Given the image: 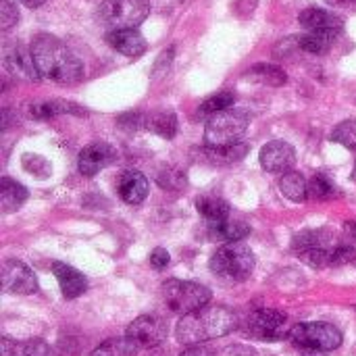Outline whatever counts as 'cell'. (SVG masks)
Segmentation results:
<instances>
[{"label": "cell", "instance_id": "6da1fadb", "mask_svg": "<svg viewBox=\"0 0 356 356\" xmlns=\"http://www.w3.org/2000/svg\"><path fill=\"white\" fill-rule=\"evenodd\" d=\"M31 54L35 60V67L42 77L60 83L71 86L77 83L83 77V65L81 60L54 35L40 33L31 42Z\"/></svg>", "mask_w": 356, "mask_h": 356}, {"label": "cell", "instance_id": "7a4b0ae2", "mask_svg": "<svg viewBox=\"0 0 356 356\" xmlns=\"http://www.w3.org/2000/svg\"><path fill=\"white\" fill-rule=\"evenodd\" d=\"M238 315L227 307H204L179 319L175 327L177 342L186 346L204 344L209 340L223 338L238 330Z\"/></svg>", "mask_w": 356, "mask_h": 356}, {"label": "cell", "instance_id": "3957f363", "mask_svg": "<svg viewBox=\"0 0 356 356\" xmlns=\"http://www.w3.org/2000/svg\"><path fill=\"white\" fill-rule=\"evenodd\" d=\"M254 254L248 246L236 242L225 244L211 257V271L227 282H244L254 271Z\"/></svg>", "mask_w": 356, "mask_h": 356}, {"label": "cell", "instance_id": "277c9868", "mask_svg": "<svg viewBox=\"0 0 356 356\" xmlns=\"http://www.w3.org/2000/svg\"><path fill=\"white\" fill-rule=\"evenodd\" d=\"M161 292H163V300H165L167 309L181 317L196 313V311L209 307V302H211V290L196 282L171 280V282H165Z\"/></svg>", "mask_w": 356, "mask_h": 356}, {"label": "cell", "instance_id": "5b68a950", "mask_svg": "<svg viewBox=\"0 0 356 356\" xmlns=\"http://www.w3.org/2000/svg\"><path fill=\"white\" fill-rule=\"evenodd\" d=\"M248 123H250V117L244 111L229 108V111L217 113L207 121L204 142L209 148H221V146L238 144L240 138L246 134Z\"/></svg>", "mask_w": 356, "mask_h": 356}, {"label": "cell", "instance_id": "8992f818", "mask_svg": "<svg viewBox=\"0 0 356 356\" xmlns=\"http://www.w3.org/2000/svg\"><path fill=\"white\" fill-rule=\"evenodd\" d=\"M150 13L148 0H104L98 6V21L111 31L136 29Z\"/></svg>", "mask_w": 356, "mask_h": 356}, {"label": "cell", "instance_id": "52a82bcc", "mask_svg": "<svg viewBox=\"0 0 356 356\" xmlns=\"http://www.w3.org/2000/svg\"><path fill=\"white\" fill-rule=\"evenodd\" d=\"M288 340L300 348V350H311V353H330L340 348L342 344V334L336 325L332 323H298L290 330Z\"/></svg>", "mask_w": 356, "mask_h": 356}, {"label": "cell", "instance_id": "ba28073f", "mask_svg": "<svg viewBox=\"0 0 356 356\" xmlns=\"http://www.w3.org/2000/svg\"><path fill=\"white\" fill-rule=\"evenodd\" d=\"M286 327H288V317L275 309H259L250 313L244 321V334L261 342H275L286 338L290 334Z\"/></svg>", "mask_w": 356, "mask_h": 356}, {"label": "cell", "instance_id": "9c48e42d", "mask_svg": "<svg viewBox=\"0 0 356 356\" xmlns=\"http://www.w3.org/2000/svg\"><path fill=\"white\" fill-rule=\"evenodd\" d=\"M125 336L140 348H156L167 340V323L156 315H142L127 325Z\"/></svg>", "mask_w": 356, "mask_h": 356}, {"label": "cell", "instance_id": "30bf717a", "mask_svg": "<svg viewBox=\"0 0 356 356\" xmlns=\"http://www.w3.org/2000/svg\"><path fill=\"white\" fill-rule=\"evenodd\" d=\"M2 288L4 292L27 296L38 290V280L25 263L17 259H8L2 265Z\"/></svg>", "mask_w": 356, "mask_h": 356}, {"label": "cell", "instance_id": "8fae6325", "mask_svg": "<svg viewBox=\"0 0 356 356\" xmlns=\"http://www.w3.org/2000/svg\"><path fill=\"white\" fill-rule=\"evenodd\" d=\"M4 69L13 75V77H19V79H25V81H38L42 75L35 67V60H33V54L31 50H27L25 46L21 44H10L6 46L4 50Z\"/></svg>", "mask_w": 356, "mask_h": 356}, {"label": "cell", "instance_id": "7c38bea8", "mask_svg": "<svg viewBox=\"0 0 356 356\" xmlns=\"http://www.w3.org/2000/svg\"><path fill=\"white\" fill-rule=\"evenodd\" d=\"M259 161L267 173H288L296 163V152L292 144L284 140H273L263 146Z\"/></svg>", "mask_w": 356, "mask_h": 356}, {"label": "cell", "instance_id": "4fadbf2b", "mask_svg": "<svg viewBox=\"0 0 356 356\" xmlns=\"http://www.w3.org/2000/svg\"><path fill=\"white\" fill-rule=\"evenodd\" d=\"M117 156V150L106 144V142H94L90 146H86L79 156H77V167L79 173L86 177H94L98 175L104 167H108Z\"/></svg>", "mask_w": 356, "mask_h": 356}, {"label": "cell", "instance_id": "5bb4252c", "mask_svg": "<svg viewBox=\"0 0 356 356\" xmlns=\"http://www.w3.org/2000/svg\"><path fill=\"white\" fill-rule=\"evenodd\" d=\"M106 42L121 54L129 56V58H138L146 52L148 44L144 40V35L138 29H117V31H108Z\"/></svg>", "mask_w": 356, "mask_h": 356}, {"label": "cell", "instance_id": "9a60e30c", "mask_svg": "<svg viewBox=\"0 0 356 356\" xmlns=\"http://www.w3.org/2000/svg\"><path fill=\"white\" fill-rule=\"evenodd\" d=\"M52 273L56 275L60 292L67 300H75L88 290V280L83 277V273L65 263H52Z\"/></svg>", "mask_w": 356, "mask_h": 356}, {"label": "cell", "instance_id": "2e32d148", "mask_svg": "<svg viewBox=\"0 0 356 356\" xmlns=\"http://www.w3.org/2000/svg\"><path fill=\"white\" fill-rule=\"evenodd\" d=\"M117 192L125 204H140L148 196V179L140 171H125L117 181Z\"/></svg>", "mask_w": 356, "mask_h": 356}, {"label": "cell", "instance_id": "e0dca14e", "mask_svg": "<svg viewBox=\"0 0 356 356\" xmlns=\"http://www.w3.org/2000/svg\"><path fill=\"white\" fill-rule=\"evenodd\" d=\"M300 25L309 31H336L340 33L342 31V19L325 8H317V6H311V8H305L298 17Z\"/></svg>", "mask_w": 356, "mask_h": 356}, {"label": "cell", "instance_id": "ac0fdd59", "mask_svg": "<svg viewBox=\"0 0 356 356\" xmlns=\"http://www.w3.org/2000/svg\"><path fill=\"white\" fill-rule=\"evenodd\" d=\"M250 234V225L238 219H223L217 223L209 225V238L215 242H227V244H236L240 240H244Z\"/></svg>", "mask_w": 356, "mask_h": 356}, {"label": "cell", "instance_id": "d6986e66", "mask_svg": "<svg viewBox=\"0 0 356 356\" xmlns=\"http://www.w3.org/2000/svg\"><path fill=\"white\" fill-rule=\"evenodd\" d=\"M88 111L69 100H44L29 104V115L33 119H50L56 115H86Z\"/></svg>", "mask_w": 356, "mask_h": 356}, {"label": "cell", "instance_id": "ffe728a7", "mask_svg": "<svg viewBox=\"0 0 356 356\" xmlns=\"http://www.w3.org/2000/svg\"><path fill=\"white\" fill-rule=\"evenodd\" d=\"M27 200V190L13 181L10 177H2L0 181V213L2 215H8V213H15L19 211Z\"/></svg>", "mask_w": 356, "mask_h": 356}, {"label": "cell", "instance_id": "44dd1931", "mask_svg": "<svg viewBox=\"0 0 356 356\" xmlns=\"http://www.w3.org/2000/svg\"><path fill=\"white\" fill-rule=\"evenodd\" d=\"M0 356H48V344L44 340L15 342L8 338L0 340Z\"/></svg>", "mask_w": 356, "mask_h": 356}, {"label": "cell", "instance_id": "7402d4cb", "mask_svg": "<svg viewBox=\"0 0 356 356\" xmlns=\"http://www.w3.org/2000/svg\"><path fill=\"white\" fill-rule=\"evenodd\" d=\"M144 127L150 129L152 134L161 136V138L171 140L177 134V117L173 111H154V113L146 115Z\"/></svg>", "mask_w": 356, "mask_h": 356}, {"label": "cell", "instance_id": "603a6c76", "mask_svg": "<svg viewBox=\"0 0 356 356\" xmlns=\"http://www.w3.org/2000/svg\"><path fill=\"white\" fill-rule=\"evenodd\" d=\"M196 211L209 223H217V221H223L229 217V204L221 196H211V194L196 198Z\"/></svg>", "mask_w": 356, "mask_h": 356}, {"label": "cell", "instance_id": "cb8c5ba5", "mask_svg": "<svg viewBox=\"0 0 356 356\" xmlns=\"http://www.w3.org/2000/svg\"><path fill=\"white\" fill-rule=\"evenodd\" d=\"M280 190L292 202H305L309 198V181L305 179V175H300L296 171H288L282 175Z\"/></svg>", "mask_w": 356, "mask_h": 356}, {"label": "cell", "instance_id": "d4e9b609", "mask_svg": "<svg viewBox=\"0 0 356 356\" xmlns=\"http://www.w3.org/2000/svg\"><path fill=\"white\" fill-rule=\"evenodd\" d=\"M336 38H338L336 31H309L298 38V48L311 54H325L336 42Z\"/></svg>", "mask_w": 356, "mask_h": 356}, {"label": "cell", "instance_id": "484cf974", "mask_svg": "<svg viewBox=\"0 0 356 356\" xmlns=\"http://www.w3.org/2000/svg\"><path fill=\"white\" fill-rule=\"evenodd\" d=\"M138 350L140 346L127 336H123V338H113V340L102 342L98 348L90 353V356H136Z\"/></svg>", "mask_w": 356, "mask_h": 356}, {"label": "cell", "instance_id": "4316f807", "mask_svg": "<svg viewBox=\"0 0 356 356\" xmlns=\"http://www.w3.org/2000/svg\"><path fill=\"white\" fill-rule=\"evenodd\" d=\"M246 154H248V144H242V142L232 144V146H221V148H209L207 150V156L217 165H234V163L242 161Z\"/></svg>", "mask_w": 356, "mask_h": 356}, {"label": "cell", "instance_id": "83f0119b", "mask_svg": "<svg viewBox=\"0 0 356 356\" xmlns=\"http://www.w3.org/2000/svg\"><path fill=\"white\" fill-rule=\"evenodd\" d=\"M234 100H236L234 92H227V90L217 92V94L209 96V98L200 104L198 115H202V117H209V119H211V117H213V115H217V113L229 111V108L234 106Z\"/></svg>", "mask_w": 356, "mask_h": 356}, {"label": "cell", "instance_id": "f1b7e54d", "mask_svg": "<svg viewBox=\"0 0 356 356\" xmlns=\"http://www.w3.org/2000/svg\"><path fill=\"white\" fill-rule=\"evenodd\" d=\"M321 246H327V238L323 232H302L292 240V250L302 257H307L309 252H313Z\"/></svg>", "mask_w": 356, "mask_h": 356}, {"label": "cell", "instance_id": "f546056e", "mask_svg": "<svg viewBox=\"0 0 356 356\" xmlns=\"http://www.w3.org/2000/svg\"><path fill=\"white\" fill-rule=\"evenodd\" d=\"M250 77H254L257 81L261 83H267V86H284L288 81V75L284 73V69L275 67V65H254L250 71H248Z\"/></svg>", "mask_w": 356, "mask_h": 356}, {"label": "cell", "instance_id": "4dcf8cb0", "mask_svg": "<svg viewBox=\"0 0 356 356\" xmlns=\"http://www.w3.org/2000/svg\"><path fill=\"white\" fill-rule=\"evenodd\" d=\"M332 142L342 144L348 150H356V119H346L338 123L332 131Z\"/></svg>", "mask_w": 356, "mask_h": 356}, {"label": "cell", "instance_id": "1f68e13d", "mask_svg": "<svg viewBox=\"0 0 356 356\" xmlns=\"http://www.w3.org/2000/svg\"><path fill=\"white\" fill-rule=\"evenodd\" d=\"M334 194V186L332 181L325 177V175H315L311 181H309V198L313 200H327L330 196Z\"/></svg>", "mask_w": 356, "mask_h": 356}, {"label": "cell", "instance_id": "d6a6232c", "mask_svg": "<svg viewBox=\"0 0 356 356\" xmlns=\"http://www.w3.org/2000/svg\"><path fill=\"white\" fill-rule=\"evenodd\" d=\"M23 167L27 173L35 175V177H48L50 175V163L44 161L38 154H25L23 156Z\"/></svg>", "mask_w": 356, "mask_h": 356}, {"label": "cell", "instance_id": "836d02e7", "mask_svg": "<svg viewBox=\"0 0 356 356\" xmlns=\"http://www.w3.org/2000/svg\"><path fill=\"white\" fill-rule=\"evenodd\" d=\"M19 21V10L13 0H2L0 4V29L6 31Z\"/></svg>", "mask_w": 356, "mask_h": 356}, {"label": "cell", "instance_id": "e575fe53", "mask_svg": "<svg viewBox=\"0 0 356 356\" xmlns=\"http://www.w3.org/2000/svg\"><path fill=\"white\" fill-rule=\"evenodd\" d=\"M159 181L163 188H171V190H179L186 186V175L175 171V169H167L165 175H159Z\"/></svg>", "mask_w": 356, "mask_h": 356}, {"label": "cell", "instance_id": "d590c367", "mask_svg": "<svg viewBox=\"0 0 356 356\" xmlns=\"http://www.w3.org/2000/svg\"><path fill=\"white\" fill-rule=\"evenodd\" d=\"M169 261H171V257H169V252H167L165 248H154L152 254H150V265H152L156 271L165 269V267L169 265Z\"/></svg>", "mask_w": 356, "mask_h": 356}, {"label": "cell", "instance_id": "8d00e7d4", "mask_svg": "<svg viewBox=\"0 0 356 356\" xmlns=\"http://www.w3.org/2000/svg\"><path fill=\"white\" fill-rule=\"evenodd\" d=\"M217 356H259V355H257V350H252L250 346L234 344V346H227V348H223L221 353H217Z\"/></svg>", "mask_w": 356, "mask_h": 356}, {"label": "cell", "instance_id": "74e56055", "mask_svg": "<svg viewBox=\"0 0 356 356\" xmlns=\"http://www.w3.org/2000/svg\"><path fill=\"white\" fill-rule=\"evenodd\" d=\"M179 356H217V353L211 348V346H204V344H194V346H188Z\"/></svg>", "mask_w": 356, "mask_h": 356}, {"label": "cell", "instance_id": "f35d334b", "mask_svg": "<svg viewBox=\"0 0 356 356\" xmlns=\"http://www.w3.org/2000/svg\"><path fill=\"white\" fill-rule=\"evenodd\" d=\"M27 8H38V6H42L46 0H21Z\"/></svg>", "mask_w": 356, "mask_h": 356}, {"label": "cell", "instance_id": "ab89813d", "mask_svg": "<svg viewBox=\"0 0 356 356\" xmlns=\"http://www.w3.org/2000/svg\"><path fill=\"white\" fill-rule=\"evenodd\" d=\"M344 229L348 232V236L356 238V221H353V223H346V227H344Z\"/></svg>", "mask_w": 356, "mask_h": 356}, {"label": "cell", "instance_id": "60d3db41", "mask_svg": "<svg viewBox=\"0 0 356 356\" xmlns=\"http://www.w3.org/2000/svg\"><path fill=\"white\" fill-rule=\"evenodd\" d=\"M330 4H348V2H356V0H327Z\"/></svg>", "mask_w": 356, "mask_h": 356}, {"label": "cell", "instance_id": "b9f144b4", "mask_svg": "<svg viewBox=\"0 0 356 356\" xmlns=\"http://www.w3.org/2000/svg\"><path fill=\"white\" fill-rule=\"evenodd\" d=\"M353 179L356 181V161H355V169H353Z\"/></svg>", "mask_w": 356, "mask_h": 356}, {"label": "cell", "instance_id": "7bdbcfd3", "mask_svg": "<svg viewBox=\"0 0 356 356\" xmlns=\"http://www.w3.org/2000/svg\"><path fill=\"white\" fill-rule=\"evenodd\" d=\"M311 356H323V355H321V353H313V355H311Z\"/></svg>", "mask_w": 356, "mask_h": 356}]
</instances>
